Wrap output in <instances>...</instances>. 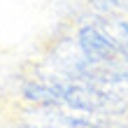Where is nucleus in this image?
<instances>
[{
  "instance_id": "f257e3e1",
  "label": "nucleus",
  "mask_w": 128,
  "mask_h": 128,
  "mask_svg": "<svg viewBox=\"0 0 128 128\" xmlns=\"http://www.w3.org/2000/svg\"><path fill=\"white\" fill-rule=\"evenodd\" d=\"M74 40H77L79 49L84 51V56L93 65H105V63H110V61L121 56V44L93 19V14H91L88 21L77 26Z\"/></svg>"
},
{
  "instance_id": "f03ea898",
  "label": "nucleus",
  "mask_w": 128,
  "mask_h": 128,
  "mask_svg": "<svg viewBox=\"0 0 128 128\" xmlns=\"http://www.w3.org/2000/svg\"><path fill=\"white\" fill-rule=\"evenodd\" d=\"M19 98L30 107H63V96L58 93V88L37 74L21 82Z\"/></svg>"
},
{
  "instance_id": "7ed1b4c3",
  "label": "nucleus",
  "mask_w": 128,
  "mask_h": 128,
  "mask_svg": "<svg viewBox=\"0 0 128 128\" xmlns=\"http://www.w3.org/2000/svg\"><path fill=\"white\" fill-rule=\"evenodd\" d=\"M14 128H54V126H49V124H40V121H33V119H19L16 124H14Z\"/></svg>"
},
{
  "instance_id": "20e7f679",
  "label": "nucleus",
  "mask_w": 128,
  "mask_h": 128,
  "mask_svg": "<svg viewBox=\"0 0 128 128\" xmlns=\"http://www.w3.org/2000/svg\"><path fill=\"white\" fill-rule=\"evenodd\" d=\"M121 7H124V14H128V0H121Z\"/></svg>"
},
{
  "instance_id": "39448f33",
  "label": "nucleus",
  "mask_w": 128,
  "mask_h": 128,
  "mask_svg": "<svg viewBox=\"0 0 128 128\" xmlns=\"http://www.w3.org/2000/svg\"><path fill=\"white\" fill-rule=\"evenodd\" d=\"M91 128H102V126H91Z\"/></svg>"
},
{
  "instance_id": "423d86ee",
  "label": "nucleus",
  "mask_w": 128,
  "mask_h": 128,
  "mask_svg": "<svg viewBox=\"0 0 128 128\" xmlns=\"http://www.w3.org/2000/svg\"><path fill=\"white\" fill-rule=\"evenodd\" d=\"M126 128H128V116H126Z\"/></svg>"
}]
</instances>
